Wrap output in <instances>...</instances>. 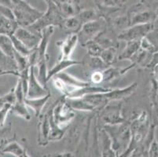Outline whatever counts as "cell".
Returning <instances> with one entry per match:
<instances>
[{"label": "cell", "mask_w": 158, "mask_h": 157, "mask_svg": "<svg viewBox=\"0 0 158 157\" xmlns=\"http://www.w3.org/2000/svg\"><path fill=\"white\" fill-rule=\"evenodd\" d=\"M48 111L51 124L49 141L51 142L61 140L76 117V113L69 105L64 96L53 103Z\"/></svg>", "instance_id": "cell-1"}, {"label": "cell", "mask_w": 158, "mask_h": 157, "mask_svg": "<svg viewBox=\"0 0 158 157\" xmlns=\"http://www.w3.org/2000/svg\"><path fill=\"white\" fill-rule=\"evenodd\" d=\"M11 9L18 26L24 28L34 24L44 13L31 6L25 0H11Z\"/></svg>", "instance_id": "cell-2"}, {"label": "cell", "mask_w": 158, "mask_h": 157, "mask_svg": "<svg viewBox=\"0 0 158 157\" xmlns=\"http://www.w3.org/2000/svg\"><path fill=\"white\" fill-rule=\"evenodd\" d=\"M47 4V10L34 24L28 27V29L33 32L41 35L43 30L49 26L61 28L64 17L61 14L59 6L51 2H46Z\"/></svg>", "instance_id": "cell-3"}, {"label": "cell", "mask_w": 158, "mask_h": 157, "mask_svg": "<svg viewBox=\"0 0 158 157\" xmlns=\"http://www.w3.org/2000/svg\"><path fill=\"white\" fill-rule=\"evenodd\" d=\"M108 28L107 20L102 17H98L97 19L92 20L83 24L79 31V42L83 46L89 40L94 39L101 32Z\"/></svg>", "instance_id": "cell-4"}, {"label": "cell", "mask_w": 158, "mask_h": 157, "mask_svg": "<svg viewBox=\"0 0 158 157\" xmlns=\"http://www.w3.org/2000/svg\"><path fill=\"white\" fill-rule=\"evenodd\" d=\"M153 29V23L131 25L123 30L117 35L119 41H140L146 35Z\"/></svg>", "instance_id": "cell-5"}, {"label": "cell", "mask_w": 158, "mask_h": 157, "mask_svg": "<svg viewBox=\"0 0 158 157\" xmlns=\"http://www.w3.org/2000/svg\"><path fill=\"white\" fill-rule=\"evenodd\" d=\"M100 117L106 125H116L124 123L126 119L123 117L122 105H106L101 109Z\"/></svg>", "instance_id": "cell-6"}, {"label": "cell", "mask_w": 158, "mask_h": 157, "mask_svg": "<svg viewBox=\"0 0 158 157\" xmlns=\"http://www.w3.org/2000/svg\"><path fill=\"white\" fill-rule=\"evenodd\" d=\"M35 65L31 64L29 69V78H28V90H27V98H36L46 96L51 93L48 86H43L39 82L36 74L35 72Z\"/></svg>", "instance_id": "cell-7"}, {"label": "cell", "mask_w": 158, "mask_h": 157, "mask_svg": "<svg viewBox=\"0 0 158 157\" xmlns=\"http://www.w3.org/2000/svg\"><path fill=\"white\" fill-rule=\"evenodd\" d=\"M38 144L41 146H46L49 144V136L51 132V124H50V116L49 111L42 112L38 116Z\"/></svg>", "instance_id": "cell-8"}, {"label": "cell", "mask_w": 158, "mask_h": 157, "mask_svg": "<svg viewBox=\"0 0 158 157\" xmlns=\"http://www.w3.org/2000/svg\"><path fill=\"white\" fill-rule=\"evenodd\" d=\"M14 35L30 50H35L41 40V35L21 26H18Z\"/></svg>", "instance_id": "cell-9"}, {"label": "cell", "mask_w": 158, "mask_h": 157, "mask_svg": "<svg viewBox=\"0 0 158 157\" xmlns=\"http://www.w3.org/2000/svg\"><path fill=\"white\" fill-rule=\"evenodd\" d=\"M138 86V83H133L129 85L127 87L117 89H111L107 92H104V97H106L108 103L111 101H120L123 99L127 98L131 95L133 94L136 90Z\"/></svg>", "instance_id": "cell-10"}, {"label": "cell", "mask_w": 158, "mask_h": 157, "mask_svg": "<svg viewBox=\"0 0 158 157\" xmlns=\"http://www.w3.org/2000/svg\"><path fill=\"white\" fill-rule=\"evenodd\" d=\"M79 43V37L77 33H68L65 39L58 42L57 45L61 50L60 59L71 58V55L73 50Z\"/></svg>", "instance_id": "cell-11"}, {"label": "cell", "mask_w": 158, "mask_h": 157, "mask_svg": "<svg viewBox=\"0 0 158 157\" xmlns=\"http://www.w3.org/2000/svg\"><path fill=\"white\" fill-rule=\"evenodd\" d=\"M0 74L14 75L18 76V68L14 57L6 55L2 50H0Z\"/></svg>", "instance_id": "cell-12"}, {"label": "cell", "mask_w": 158, "mask_h": 157, "mask_svg": "<svg viewBox=\"0 0 158 157\" xmlns=\"http://www.w3.org/2000/svg\"><path fill=\"white\" fill-rule=\"evenodd\" d=\"M78 64H82L81 60H73V59H58L57 64H54L50 70H48L47 73V80H50L54 77L58 73L62 72L65 69L68 68L72 67L74 65H78Z\"/></svg>", "instance_id": "cell-13"}, {"label": "cell", "mask_w": 158, "mask_h": 157, "mask_svg": "<svg viewBox=\"0 0 158 157\" xmlns=\"http://www.w3.org/2000/svg\"><path fill=\"white\" fill-rule=\"evenodd\" d=\"M129 17L130 26L135 25V24H147V23H153L156 19V14L153 11L146 10L138 11V12L132 13Z\"/></svg>", "instance_id": "cell-14"}, {"label": "cell", "mask_w": 158, "mask_h": 157, "mask_svg": "<svg viewBox=\"0 0 158 157\" xmlns=\"http://www.w3.org/2000/svg\"><path fill=\"white\" fill-rule=\"evenodd\" d=\"M82 64L84 67V68L87 71H96V70H104L106 68L110 67L108 66L106 63L102 60L100 57H96V56H91L87 54L82 60Z\"/></svg>", "instance_id": "cell-15"}, {"label": "cell", "mask_w": 158, "mask_h": 157, "mask_svg": "<svg viewBox=\"0 0 158 157\" xmlns=\"http://www.w3.org/2000/svg\"><path fill=\"white\" fill-rule=\"evenodd\" d=\"M58 6L64 18L77 15L82 10L80 0H65Z\"/></svg>", "instance_id": "cell-16"}, {"label": "cell", "mask_w": 158, "mask_h": 157, "mask_svg": "<svg viewBox=\"0 0 158 157\" xmlns=\"http://www.w3.org/2000/svg\"><path fill=\"white\" fill-rule=\"evenodd\" d=\"M54 77H57L59 80H61L66 86H69L71 89V90L73 89L79 88V87H82V86H88V85L92 84L90 82L81 80L78 79V78H76L75 76H72V75L69 74V73L64 72L58 73Z\"/></svg>", "instance_id": "cell-17"}, {"label": "cell", "mask_w": 158, "mask_h": 157, "mask_svg": "<svg viewBox=\"0 0 158 157\" xmlns=\"http://www.w3.org/2000/svg\"><path fill=\"white\" fill-rule=\"evenodd\" d=\"M2 152L4 154H11L16 157H29L26 149L14 139H8L2 149Z\"/></svg>", "instance_id": "cell-18"}, {"label": "cell", "mask_w": 158, "mask_h": 157, "mask_svg": "<svg viewBox=\"0 0 158 157\" xmlns=\"http://www.w3.org/2000/svg\"><path fill=\"white\" fill-rule=\"evenodd\" d=\"M51 93H49L44 97H36V98H27L26 97L24 99V103L26 104L28 107L33 109V111L35 112V116L38 117L44 110V106L51 97Z\"/></svg>", "instance_id": "cell-19"}, {"label": "cell", "mask_w": 158, "mask_h": 157, "mask_svg": "<svg viewBox=\"0 0 158 157\" xmlns=\"http://www.w3.org/2000/svg\"><path fill=\"white\" fill-rule=\"evenodd\" d=\"M83 24L78 16L76 15L64 18L61 28L68 33H78Z\"/></svg>", "instance_id": "cell-20"}, {"label": "cell", "mask_w": 158, "mask_h": 157, "mask_svg": "<svg viewBox=\"0 0 158 157\" xmlns=\"http://www.w3.org/2000/svg\"><path fill=\"white\" fill-rule=\"evenodd\" d=\"M18 24L15 20L10 19L8 17L0 14V34L7 35L11 36L18 28Z\"/></svg>", "instance_id": "cell-21"}, {"label": "cell", "mask_w": 158, "mask_h": 157, "mask_svg": "<svg viewBox=\"0 0 158 157\" xmlns=\"http://www.w3.org/2000/svg\"><path fill=\"white\" fill-rule=\"evenodd\" d=\"M66 101L74 111L93 112V111L95 110V109L91 105H90L84 97H81V98H66Z\"/></svg>", "instance_id": "cell-22"}, {"label": "cell", "mask_w": 158, "mask_h": 157, "mask_svg": "<svg viewBox=\"0 0 158 157\" xmlns=\"http://www.w3.org/2000/svg\"><path fill=\"white\" fill-rule=\"evenodd\" d=\"M140 49V41L126 42L125 48L118 55V60H130L132 56Z\"/></svg>", "instance_id": "cell-23"}, {"label": "cell", "mask_w": 158, "mask_h": 157, "mask_svg": "<svg viewBox=\"0 0 158 157\" xmlns=\"http://www.w3.org/2000/svg\"><path fill=\"white\" fill-rule=\"evenodd\" d=\"M100 137L102 143V156H117L116 152L113 149L112 147V141L110 137L109 136L107 132L103 128L102 132L100 133Z\"/></svg>", "instance_id": "cell-24"}, {"label": "cell", "mask_w": 158, "mask_h": 157, "mask_svg": "<svg viewBox=\"0 0 158 157\" xmlns=\"http://www.w3.org/2000/svg\"><path fill=\"white\" fill-rule=\"evenodd\" d=\"M107 29V28H106ZM106 29L101 32L97 37L94 39L95 42H97L99 45L101 46L103 49H107L110 47H118L119 40L116 39H113L110 35H106Z\"/></svg>", "instance_id": "cell-25"}, {"label": "cell", "mask_w": 158, "mask_h": 157, "mask_svg": "<svg viewBox=\"0 0 158 157\" xmlns=\"http://www.w3.org/2000/svg\"><path fill=\"white\" fill-rule=\"evenodd\" d=\"M149 99H150V105L153 109V117L158 120V82L153 79L151 82V89L149 93Z\"/></svg>", "instance_id": "cell-26"}, {"label": "cell", "mask_w": 158, "mask_h": 157, "mask_svg": "<svg viewBox=\"0 0 158 157\" xmlns=\"http://www.w3.org/2000/svg\"><path fill=\"white\" fill-rule=\"evenodd\" d=\"M99 10H117L123 5L124 0H93Z\"/></svg>", "instance_id": "cell-27"}, {"label": "cell", "mask_w": 158, "mask_h": 157, "mask_svg": "<svg viewBox=\"0 0 158 157\" xmlns=\"http://www.w3.org/2000/svg\"><path fill=\"white\" fill-rule=\"evenodd\" d=\"M27 107L28 106L24 103V101H16L12 105L11 112L17 116H19L25 120L29 121L31 116Z\"/></svg>", "instance_id": "cell-28"}, {"label": "cell", "mask_w": 158, "mask_h": 157, "mask_svg": "<svg viewBox=\"0 0 158 157\" xmlns=\"http://www.w3.org/2000/svg\"><path fill=\"white\" fill-rule=\"evenodd\" d=\"M100 57L108 66H112L118 60L117 48L110 47V48L104 49L102 52Z\"/></svg>", "instance_id": "cell-29"}, {"label": "cell", "mask_w": 158, "mask_h": 157, "mask_svg": "<svg viewBox=\"0 0 158 157\" xmlns=\"http://www.w3.org/2000/svg\"><path fill=\"white\" fill-rule=\"evenodd\" d=\"M0 50H2L6 55L14 57V47L11 36L0 34Z\"/></svg>", "instance_id": "cell-30"}, {"label": "cell", "mask_w": 158, "mask_h": 157, "mask_svg": "<svg viewBox=\"0 0 158 157\" xmlns=\"http://www.w3.org/2000/svg\"><path fill=\"white\" fill-rule=\"evenodd\" d=\"M83 47L87 49V54L91 56H96V57H100L102 52L104 49L99 45L97 42L94 41V39L89 40L87 43H85L83 45Z\"/></svg>", "instance_id": "cell-31"}, {"label": "cell", "mask_w": 158, "mask_h": 157, "mask_svg": "<svg viewBox=\"0 0 158 157\" xmlns=\"http://www.w3.org/2000/svg\"><path fill=\"white\" fill-rule=\"evenodd\" d=\"M102 73L103 82H110L112 80H114L116 78H118L119 76H122L121 69L113 68V65L102 70Z\"/></svg>", "instance_id": "cell-32"}, {"label": "cell", "mask_w": 158, "mask_h": 157, "mask_svg": "<svg viewBox=\"0 0 158 157\" xmlns=\"http://www.w3.org/2000/svg\"><path fill=\"white\" fill-rule=\"evenodd\" d=\"M11 39H12L14 50L17 52H18L19 54H21V55L28 57V56L34 51V50H30V49H28V47L24 45V44H23L19 39H18L16 38L14 35H11Z\"/></svg>", "instance_id": "cell-33"}, {"label": "cell", "mask_w": 158, "mask_h": 157, "mask_svg": "<svg viewBox=\"0 0 158 157\" xmlns=\"http://www.w3.org/2000/svg\"><path fill=\"white\" fill-rule=\"evenodd\" d=\"M14 57L16 60L17 65H18V72L23 71L24 69L30 67V65H31L29 63V60H28V57L21 55V54H19V53L16 51L15 50H14Z\"/></svg>", "instance_id": "cell-34"}, {"label": "cell", "mask_w": 158, "mask_h": 157, "mask_svg": "<svg viewBox=\"0 0 158 157\" xmlns=\"http://www.w3.org/2000/svg\"><path fill=\"white\" fill-rule=\"evenodd\" d=\"M78 17L82 21L83 24L88 22L92 20L97 19L98 17H99L98 14L94 10H81L78 14H77Z\"/></svg>", "instance_id": "cell-35"}, {"label": "cell", "mask_w": 158, "mask_h": 157, "mask_svg": "<svg viewBox=\"0 0 158 157\" xmlns=\"http://www.w3.org/2000/svg\"><path fill=\"white\" fill-rule=\"evenodd\" d=\"M113 25L116 29H120V31L130 27L128 16H120L116 17L113 21Z\"/></svg>", "instance_id": "cell-36"}, {"label": "cell", "mask_w": 158, "mask_h": 157, "mask_svg": "<svg viewBox=\"0 0 158 157\" xmlns=\"http://www.w3.org/2000/svg\"><path fill=\"white\" fill-rule=\"evenodd\" d=\"M12 105L5 103L0 107V127L2 128L5 126L6 120L8 114L11 112Z\"/></svg>", "instance_id": "cell-37"}, {"label": "cell", "mask_w": 158, "mask_h": 157, "mask_svg": "<svg viewBox=\"0 0 158 157\" xmlns=\"http://www.w3.org/2000/svg\"><path fill=\"white\" fill-rule=\"evenodd\" d=\"M145 37L152 46L154 53L158 52V31L155 29L151 30Z\"/></svg>", "instance_id": "cell-38"}, {"label": "cell", "mask_w": 158, "mask_h": 157, "mask_svg": "<svg viewBox=\"0 0 158 157\" xmlns=\"http://www.w3.org/2000/svg\"><path fill=\"white\" fill-rule=\"evenodd\" d=\"M14 90V93H15L16 99H17L16 101H24V99L26 98V96H25V93L24 92L22 83H21V80L19 79H18V83H17V85H16Z\"/></svg>", "instance_id": "cell-39"}, {"label": "cell", "mask_w": 158, "mask_h": 157, "mask_svg": "<svg viewBox=\"0 0 158 157\" xmlns=\"http://www.w3.org/2000/svg\"><path fill=\"white\" fill-rule=\"evenodd\" d=\"M90 83L94 85H99L103 83V73L102 70H96L93 71L90 75Z\"/></svg>", "instance_id": "cell-40"}, {"label": "cell", "mask_w": 158, "mask_h": 157, "mask_svg": "<svg viewBox=\"0 0 158 157\" xmlns=\"http://www.w3.org/2000/svg\"><path fill=\"white\" fill-rule=\"evenodd\" d=\"M17 99H16L15 93H14V89L11 90L9 93H7L6 94L3 95L2 97H0V101L1 103L3 105V104L7 103V104H10V105H14L16 102Z\"/></svg>", "instance_id": "cell-41"}, {"label": "cell", "mask_w": 158, "mask_h": 157, "mask_svg": "<svg viewBox=\"0 0 158 157\" xmlns=\"http://www.w3.org/2000/svg\"><path fill=\"white\" fill-rule=\"evenodd\" d=\"M0 14H2V15L5 16V17H8L10 19L15 20V17H14V14L12 10V9L10 6H7L1 3H0Z\"/></svg>", "instance_id": "cell-42"}, {"label": "cell", "mask_w": 158, "mask_h": 157, "mask_svg": "<svg viewBox=\"0 0 158 157\" xmlns=\"http://www.w3.org/2000/svg\"><path fill=\"white\" fill-rule=\"evenodd\" d=\"M149 156H158V142L153 139L149 147L147 152Z\"/></svg>", "instance_id": "cell-43"}, {"label": "cell", "mask_w": 158, "mask_h": 157, "mask_svg": "<svg viewBox=\"0 0 158 157\" xmlns=\"http://www.w3.org/2000/svg\"><path fill=\"white\" fill-rule=\"evenodd\" d=\"M156 65H158V52H155L152 54L151 58H150V60H149V64H147L146 68L152 70Z\"/></svg>", "instance_id": "cell-44"}, {"label": "cell", "mask_w": 158, "mask_h": 157, "mask_svg": "<svg viewBox=\"0 0 158 157\" xmlns=\"http://www.w3.org/2000/svg\"><path fill=\"white\" fill-rule=\"evenodd\" d=\"M10 129H11V126L10 124L9 126H3L2 127V129L0 130V139L3 137L6 136V134L9 133L10 131Z\"/></svg>", "instance_id": "cell-45"}, {"label": "cell", "mask_w": 158, "mask_h": 157, "mask_svg": "<svg viewBox=\"0 0 158 157\" xmlns=\"http://www.w3.org/2000/svg\"><path fill=\"white\" fill-rule=\"evenodd\" d=\"M7 141H8V139H6L5 137H3V138L0 139V156H4L5 155V154L2 152V149H3L4 145L6 143Z\"/></svg>", "instance_id": "cell-46"}, {"label": "cell", "mask_w": 158, "mask_h": 157, "mask_svg": "<svg viewBox=\"0 0 158 157\" xmlns=\"http://www.w3.org/2000/svg\"><path fill=\"white\" fill-rule=\"evenodd\" d=\"M152 72H153V79H154L156 81L158 82V65L155 66V67L152 69Z\"/></svg>", "instance_id": "cell-47"}, {"label": "cell", "mask_w": 158, "mask_h": 157, "mask_svg": "<svg viewBox=\"0 0 158 157\" xmlns=\"http://www.w3.org/2000/svg\"><path fill=\"white\" fill-rule=\"evenodd\" d=\"M45 2H54L55 3L56 5L57 6H60L63 2H64L65 0H44Z\"/></svg>", "instance_id": "cell-48"}, {"label": "cell", "mask_w": 158, "mask_h": 157, "mask_svg": "<svg viewBox=\"0 0 158 157\" xmlns=\"http://www.w3.org/2000/svg\"><path fill=\"white\" fill-rule=\"evenodd\" d=\"M153 29L156 30V31H158V17L157 16H156V19L153 21Z\"/></svg>", "instance_id": "cell-49"}, {"label": "cell", "mask_w": 158, "mask_h": 157, "mask_svg": "<svg viewBox=\"0 0 158 157\" xmlns=\"http://www.w3.org/2000/svg\"><path fill=\"white\" fill-rule=\"evenodd\" d=\"M156 16H157V17H158V10H156Z\"/></svg>", "instance_id": "cell-50"}, {"label": "cell", "mask_w": 158, "mask_h": 157, "mask_svg": "<svg viewBox=\"0 0 158 157\" xmlns=\"http://www.w3.org/2000/svg\"><path fill=\"white\" fill-rule=\"evenodd\" d=\"M0 76H1V74H0Z\"/></svg>", "instance_id": "cell-51"}]
</instances>
